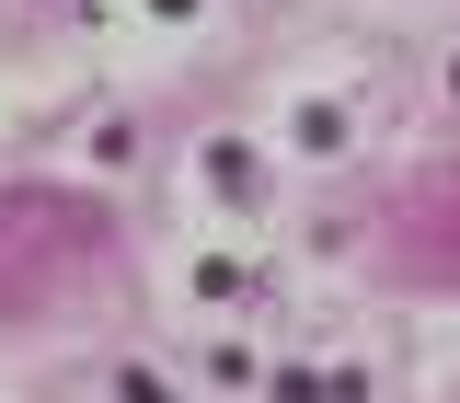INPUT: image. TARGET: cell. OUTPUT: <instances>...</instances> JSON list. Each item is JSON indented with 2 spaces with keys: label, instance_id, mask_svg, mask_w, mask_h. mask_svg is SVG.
<instances>
[{
  "label": "cell",
  "instance_id": "obj_1",
  "mask_svg": "<svg viewBox=\"0 0 460 403\" xmlns=\"http://www.w3.org/2000/svg\"><path fill=\"white\" fill-rule=\"evenodd\" d=\"M150 12H196V0H150Z\"/></svg>",
  "mask_w": 460,
  "mask_h": 403
}]
</instances>
